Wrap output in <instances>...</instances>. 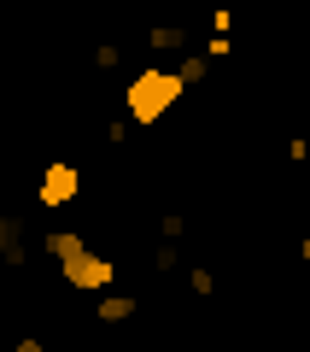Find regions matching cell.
<instances>
[{
	"label": "cell",
	"instance_id": "6da1fadb",
	"mask_svg": "<svg viewBox=\"0 0 310 352\" xmlns=\"http://www.w3.org/2000/svg\"><path fill=\"white\" fill-rule=\"evenodd\" d=\"M182 94H187L182 76L164 71V65H152V71H135V76L123 82V112H129V124L152 129V124H164V118L176 112V100H182Z\"/></svg>",
	"mask_w": 310,
	"mask_h": 352
},
{
	"label": "cell",
	"instance_id": "7a4b0ae2",
	"mask_svg": "<svg viewBox=\"0 0 310 352\" xmlns=\"http://www.w3.org/2000/svg\"><path fill=\"white\" fill-rule=\"evenodd\" d=\"M59 270H64V282L71 288H82V294H106L117 282V258H99V252H71V258H59Z\"/></svg>",
	"mask_w": 310,
	"mask_h": 352
},
{
	"label": "cell",
	"instance_id": "3957f363",
	"mask_svg": "<svg viewBox=\"0 0 310 352\" xmlns=\"http://www.w3.org/2000/svg\"><path fill=\"white\" fill-rule=\"evenodd\" d=\"M82 194V170L76 164H41V182H36V206L41 212H59Z\"/></svg>",
	"mask_w": 310,
	"mask_h": 352
},
{
	"label": "cell",
	"instance_id": "277c9868",
	"mask_svg": "<svg viewBox=\"0 0 310 352\" xmlns=\"http://www.w3.org/2000/svg\"><path fill=\"white\" fill-rule=\"evenodd\" d=\"M24 241H29V217L24 212H0V264H12V270H18V264H29Z\"/></svg>",
	"mask_w": 310,
	"mask_h": 352
},
{
	"label": "cell",
	"instance_id": "5b68a950",
	"mask_svg": "<svg viewBox=\"0 0 310 352\" xmlns=\"http://www.w3.org/2000/svg\"><path fill=\"white\" fill-rule=\"evenodd\" d=\"M147 47L152 53H187V47H193V36H187V24H152L147 30Z\"/></svg>",
	"mask_w": 310,
	"mask_h": 352
},
{
	"label": "cell",
	"instance_id": "8992f818",
	"mask_svg": "<svg viewBox=\"0 0 310 352\" xmlns=\"http://www.w3.org/2000/svg\"><path fill=\"white\" fill-rule=\"evenodd\" d=\"M94 311H99V323H129V317H135V300H129V294H112V288H106Z\"/></svg>",
	"mask_w": 310,
	"mask_h": 352
},
{
	"label": "cell",
	"instance_id": "52a82bcc",
	"mask_svg": "<svg viewBox=\"0 0 310 352\" xmlns=\"http://www.w3.org/2000/svg\"><path fill=\"white\" fill-rule=\"evenodd\" d=\"M176 76H182V88H199V82H205V76H211V59H205V53H193V47H187L182 59H176Z\"/></svg>",
	"mask_w": 310,
	"mask_h": 352
},
{
	"label": "cell",
	"instance_id": "ba28073f",
	"mask_svg": "<svg viewBox=\"0 0 310 352\" xmlns=\"http://www.w3.org/2000/svg\"><path fill=\"white\" fill-rule=\"evenodd\" d=\"M41 247H47L53 258H71V252H82L88 241L76 235V229H47V235H41Z\"/></svg>",
	"mask_w": 310,
	"mask_h": 352
},
{
	"label": "cell",
	"instance_id": "9c48e42d",
	"mask_svg": "<svg viewBox=\"0 0 310 352\" xmlns=\"http://www.w3.org/2000/svg\"><path fill=\"white\" fill-rule=\"evenodd\" d=\"M187 288H193V300H211L217 294V270L211 264H193V270H187Z\"/></svg>",
	"mask_w": 310,
	"mask_h": 352
},
{
	"label": "cell",
	"instance_id": "30bf717a",
	"mask_svg": "<svg viewBox=\"0 0 310 352\" xmlns=\"http://www.w3.org/2000/svg\"><path fill=\"white\" fill-rule=\"evenodd\" d=\"M152 270H158V276H170V270H182V247H176V241H164V247L152 252Z\"/></svg>",
	"mask_w": 310,
	"mask_h": 352
},
{
	"label": "cell",
	"instance_id": "8fae6325",
	"mask_svg": "<svg viewBox=\"0 0 310 352\" xmlns=\"http://www.w3.org/2000/svg\"><path fill=\"white\" fill-rule=\"evenodd\" d=\"M94 65H99V71H117V65H123V47H117V41H99V47H94Z\"/></svg>",
	"mask_w": 310,
	"mask_h": 352
},
{
	"label": "cell",
	"instance_id": "7c38bea8",
	"mask_svg": "<svg viewBox=\"0 0 310 352\" xmlns=\"http://www.w3.org/2000/svg\"><path fill=\"white\" fill-rule=\"evenodd\" d=\"M228 53H235L228 30H211V36H205V59H228Z\"/></svg>",
	"mask_w": 310,
	"mask_h": 352
},
{
	"label": "cell",
	"instance_id": "4fadbf2b",
	"mask_svg": "<svg viewBox=\"0 0 310 352\" xmlns=\"http://www.w3.org/2000/svg\"><path fill=\"white\" fill-rule=\"evenodd\" d=\"M182 229H187L182 212H158V235H164V241H182Z\"/></svg>",
	"mask_w": 310,
	"mask_h": 352
},
{
	"label": "cell",
	"instance_id": "5bb4252c",
	"mask_svg": "<svg viewBox=\"0 0 310 352\" xmlns=\"http://www.w3.org/2000/svg\"><path fill=\"white\" fill-rule=\"evenodd\" d=\"M106 141H112V147H123V141H129V118H112V124H106Z\"/></svg>",
	"mask_w": 310,
	"mask_h": 352
},
{
	"label": "cell",
	"instance_id": "9a60e30c",
	"mask_svg": "<svg viewBox=\"0 0 310 352\" xmlns=\"http://www.w3.org/2000/svg\"><path fill=\"white\" fill-rule=\"evenodd\" d=\"M287 159L305 164V159H310V141H305V135H293V141H287Z\"/></svg>",
	"mask_w": 310,
	"mask_h": 352
},
{
	"label": "cell",
	"instance_id": "2e32d148",
	"mask_svg": "<svg viewBox=\"0 0 310 352\" xmlns=\"http://www.w3.org/2000/svg\"><path fill=\"white\" fill-rule=\"evenodd\" d=\"M298 258H305V270H310V235H305V241H298Z\"/></svg>",
	"mask_w": 310,
	"mask_h": 352
},
{
	"label": "cell",
	"instance_id": "e0dca14e",
	"mask_svg": "<svg viewBox=\"0 0 310 352\" xmlns=\"http://www.w3.org/2000/svg\"><path fill=\"white\" fill-rule=\"evenodd\" d=\"M0 135H6V112H0Z\"/></svg>",
	"mask_w": 310,
	"mask_h": 352
}]
</instances>
